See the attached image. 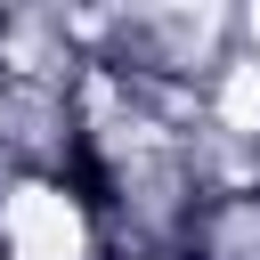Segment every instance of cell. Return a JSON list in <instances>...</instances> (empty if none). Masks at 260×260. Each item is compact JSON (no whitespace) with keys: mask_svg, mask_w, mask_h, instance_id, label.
<instances>
[{"mask_svg":"<svg viewBox=\"0 0 260 260\" xmlns=\"http://www.w3.org/2000/svg\"><path fill=\"white\" fill-rule=\"evenodd\" d=\"M8 244H16V260H73L81 252V228H73V211L57 203V195H16L8 203Z\"/></svg>","mask_w":260,"mask_h":260,"instance_id":"6da1fadb","label":"cell"},{"mask_svg":"<svg viewBox=\"0 0 260 260\" xmlns=\"http://www.w3.org/2000/svg\"><path fill=\"white\" fill-rule=\"evenodd\" d=\"M228 122H236V130H260V73H252V65L228 81Z\"/></svg>","mask_w":260,"mask_h":260,"instance_id":"7a4b0ae2","label":"cell"}]
</instances>
